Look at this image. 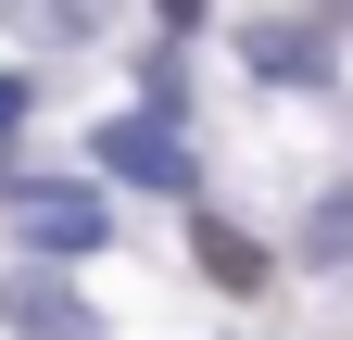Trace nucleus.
Here are the masks:
<instances>
[{
  "mask_svg": "<svg viewBox=\"0 0 353 340\" xmlns=\"http://www.w3.org/2000/svg\"><path fill=\"white\" fill-rule=\"evenodd\" d=\"M101 177L190 189V151H176V126H164V114H101Z\"/></svg>",
  "mask_w": 353,
  "mask_h": 340,
  "instance_id": "1",
  "label": "nucleus"
},
{
  "mask_svg": "<svg viewBox=\"0 0 353 340\" xmlns=\"http://www.w3.org/2000/svg\"><path fill=\"white\" fill-rule=\"evenodd\" d=\"M13 126H26V76H0V151H13Z\"/></svg>",
  "mask_w": 353,
  "mask_h": 340,
  "instance_id": "7",
  "label": "nucleus"
},
{
  "mask_svg": "<svg viewBox=\"0 0 353 340\" xmlns=\"http://www.w3.org/2000/svg\"><path fill=\"white\" fill-rule=\"evenodd\" d=\"M13 227L38 252H88V240H101V202H88V189H13Z\"/></svg>",
  "mask_w": 353,
  "mask_h": 340,
  "instance_id": "2",
  "label": "nucleus"
},
{
  "mask_svg": "<svg viewBox=\"0 0 353 340\" xmlns=\"http://www.w3.org/2000/svg\"><path fill=\"white\" fill-rule=\"evenodd\" d=\"M252 63H265V76H328V51L290 38V25H252Z\"/></svg>",
  "mask_w": 353,
  "mask_h": 340,
  "instance_id": "5",
  "label": "nucleus"
},
{
  "mask_svg": "<svg viewBox=\"0 0 353 340\" xmlns=\"http://www.w3.org/2000/svg\"><path fill=\"white\" fill-rule=\"evenodd\" d=\"M316 252H328V265H353V189H328V202H316Z\"/></svg>",
  "mask_w": 353,
  "mask_h": 340,
  "instance_id": "6",
  "label": "nucleus"
},
{
  "mask_svg": "<svg viewBox=\"0 0 353 340\" xmlns=\"http://www.w3.org/2000/svg\"><path fill=\"white\" fill-rule=\"evenodd\" d=\"M0 315H13L26 340H88V303L51 290V277H0Z\"/></svg>",
  "mask_w": 353,
  "mask_h": 340,
  "instance_id": "3",
  "label": "nucleus"
},
{
  "mask_svg": "<svg viewBox=\"0 0 353 340\" xmlns=\"http://www.w3.org/2000/svg\"><path fill=\"white\" fill-rule=\"evenodd\" d=\"M190 265H202L214 290H265V240L228 227V215H202V227H190Z\"/></svg>",
  "mask_w": 353,
  "mask_h": 340,
  "instance_id": "4",
  "label": "nucleus"
}]
</instances>
